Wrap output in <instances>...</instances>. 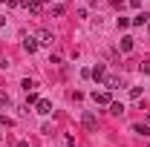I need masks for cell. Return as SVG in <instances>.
Segmentation results:
<instances>
[{
  "label": "cell",
  "mask_w": 150,
  "mask_h": 147,
  "mask_svg": "<svg viewBox=\"0 0 150 147\" xmlns=\"http://www.w3.org/2000/svg\"><path fill=\"white\" fill-rule=\"evenodd\" d=\"M18 147H29V141H18Z\"/></svg>",
  "instance_id": "cell-17"
},
{
  "label": "cell",
  "mask_w": 150,
  "mask_h": 147,
  "mask_svg": "<svg viewBox=\"0 0 150 147\" xmlns=\"http://www.w3.org/2000/svg\"><path fill=\"white\" fill-rule=\"evenodd\" d=\"M35 101H38V95H35V90H29V92H26V107H29V104H35Z\"/></svg>",
  "instance_id": "cell-13"
},
{
  "label": "cell",
  "mask_w": 150,
  "mask_h": 147,
  "mask_svg": "<svg viewBox=\"0 0 150 147\" xmlns=\"http://www.w3.org/2000/svg\"><path fill=\"white\" fill-rule=\"evenodd\" d=\"M93 101H95V104H110V92H98V90H95L93 92Z\"/></svg>",
  "instance_id": "cell-7"
},
{
  "label": "cell",
  "mask_w": 150,
  "mask_h": 147,
  "mask_svg": "<svg viewBox=\"0 0 150 147\" xmlns=\"http://www.w3.org/2000/svg\"><path fill=\"white\" fill-rule=\"evenodd\" d=\"M118 49H121V52H130L133 49V37H121V40H118Z\"/></svg>",
  "instance_id": "cell-8"
},
{
  "label": "cell",
  "mask_w": 150,
  "mask_h": 147,
  "mask_svg": "<svg viewBox=\"0 0 150 147\" xmlns=\"http://www.w3.org/2000/svg\"><path fill=\"white\" fill-rule=\"evenodd\" d=\"M38 46H40V43H38V37H23V49H26V52H29V55H32V52H38Z\"/></svg>",
  "instance_id": "cell-4"
},
{
  "label": "cell",
  "mask_w": 150,
  "mask_h": 147,
  "mask_svg": "<svg viewBox=\"0 0 150 147\" xmlns=\"http://www.w3.org/2000/svg\"><path fill=\"white\" fill-rule=\"evenodd\" d=\"M110 112H112V115H121V112H124V104H118V101H110Z\"/></svg>",
  "instance_id": "cell-9"
},
{
  "label": "cell",
  "mask_w": 150,
  "mask_h": 147,
  "mask_svg": "<svg viewBox=\"0 0 150 147\" xmlns=\"http://www.w3.org/2000/svg\"><path fill=\"white\" fill-rule=\"evenodd\" d=\"M95 78V81H104L107 78V69H104V64H98V66H93V72H90Z\"/></svg>",
  "instance_id": "cell-6"
},
{
  "label": "cell",
  "mask_w": 150,
  "mask_h": 147,
  "mask_svg": "<svg viewBox=\"0 0 150 147\" xmlns=\"http://www.w3.org/2000/svg\"><path fill=\"white\" fill-rule=\"evenodd\" d=\"M35 107H38V112H40V115H49V112H52V101H49V98H38Z\"/></svg>",
  "instance_id": "cell-2"
},
{
  "label": "cell",
  "mask_w": 150,
  "mask_h": 147,
  "mask_svg": "<svg viewBox=\"0 0 150 147\" xmlns=\"http://www.w3.org/2000/svg\"><path fill=\"white\" fill-rule=\"evenodd\" d=\"M0 104H9V95H6L3 90H0Z\"/></svg>",
  "instance_id": "cell-15"
},
{
  "label": "cell",
  "mask_w": 150,
  "mask_h": 147,
  "mask_svg": "<svg viewBox=\"0 0 150 147\" xmlns=\"http://www.w3.org/2000/svg\"><path fill=\"white\" fill-rule=\"evenodd\" d=\"M104 87H107V90H118V87H121V78H118V75H110V78H104Z\"/></svg>",
  "instance_id": "cell-5"
},
{
  "label": "cell",
  "mask_w": 150,
  "mask_h": 147,
  "mask_svg": "<svg viewBox=\"0 0 150 147\" xmlns=\"http://www.w3.org/2000/svg\"><path fill=\"white\" fill-rule=\"evenodd\" d=\"M130 98H142V87H133V90H130Z\"/></svg>",
  "instance_id": "cell-14"
},
{
  "label": "cell",
  "mask_w": 150,
  "mask_h": 147,
  "mask_svg": "<svg viewBox=\"0 0 150 147\" xmlns=\"http://www.w3.org/2000/svg\"><path fill=\"white\" fill-rule=\"evenodd\" d=\"M0 3H6V0H0Z\"/></svg>",
  "instance_id": "cell-18"
},
{
  "label": "cell",
  "mask_w": 150,
  "mask_h": 147,
  "mask_svg": "<svg viewBox=\"0 0 150 147\" xmlns=\"http://www.w3.org/2000/svg\"><path fill=\"white\" fill-rule=\"evenodd\" d=\"M142 72H150V61H142Z\"/></svg>",
  "instance_id": "cell-16"
},
{
  "label": "cell",
  "mask_w": 150,
  "mask_h": 147,
  "mask_svg": "<svg viewBox=\"0 0 150 147\" xmlns=\"http://www.w3.org/2000/svg\"><path fill=\"white\" fill-rule=\"evenodd\" d=\"M133 133H139V136H150V127H147V124H133Z\"/></svg>",
  "instance_id": "cell-10"
},
{
  "label": "cell",
  "mask_w": 150,
  "mask_h": 147,
  "mask_svg": "<svg viewBox=\"0 0 150 147\" xmlns=\"http://www.w3.org/2000/svg\"><path fill=\"white\" fill-rule=\"evenodd\" d=\"M52 40H55V35H52L49 29H40V32H38V43H43V46H52Z\"/></svg>",
  "instance_id": "cell-3"
},
{
  "label": "cell",
  "mask_w": 150,
  "mask_h": 147,
  "mask_svg": "<svg viewBox=\"0 0 150 147\" xmlns=\"http://www.w3.org/2000/svg\"><path fill=\"white\" fill-rule=\"evenodd\" d=\"M20 87H23V90L29 92V90H35L38 84H35V81H32V78H23V84H20Z\"/></svg>",
  "instance_id": "cell-12"
},
{
  "label": "cell",
  "mask_w": 150,
  "mask_h": 147,
  "mask_svg": "<svg viewBox=\"0 0 150 147\" xmlns=\"http://www.w3.org/2000/svg\"><path fill=\"white\" fill-rule=\"evenodd\" d=\"M81 124L90 130V133H95V130H98V118H95L93 112H84V115H81Z\"/></svg>",
  "instance_id": "cell-1"
},
{
  "label": "cell",
  "mask_w": 150,
  "mask_h": 147,
  "mask_svg": "<svg viewBox=\"0 0 150 147\" xmlns=\"http://www.w3.org/2000/svg\"><path fill=\"white\" fill-rule=\"evenodd\" d=\"M147 20H150V15L142 12V15H136V18H133V23H136V26H142V23H147Z\"/></svg>",
  "instance_id": "cell-11"
}]
</instances>
